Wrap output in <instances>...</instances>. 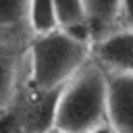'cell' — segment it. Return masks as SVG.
Instances as JSON below:
<instances>
[{"label": "cell", "instance_id": "7a4b0ae2", "mask_svg": "<svg viewBox=\"0 0 133 133\" xmlns=\"http://www.w3.org/2000/svg\"><path fill=\"white\" fill-rule=\"evenodd\" d=\"M106 123V71L91 58L60 87L54 127L87 133Z\"/></svg>", "mask_w": 133, "mask_h": 133}, {"label": "cell", "instance_id": "3957f363", "mask_svg": "<svg viewBox=\"0 0 133 133\" xmlns=\"http://www.w3.org/2000/svg\"><path fill=\"white\" fill-rule=\"evenodd\" d=\"M58 98H60V87H37L29 83L21 100H17V104L10 106L15 108L21 123L31 133H44L54 127Z\"/></svg>", "mask_w": 133, "mask_h": 133}, {"label": "cell", "instance_id": "8fae6325", "mask_svg": "<svg viewBox=\"0 0 133 133\" xmlns=\"http://www.w3.org/2000/svg\"><path fill=\"white\" fill-rule=\"evenodd\" d=\"M0 133H31L19 118L12 106L0 110Z\"/></svg>", "mask_w": 133, "mask_h": 133}, {"label": "cell", "instance_id": "6da1fadb", "mask_svg": "<svg viewBox=\"0 0 133 133\" xmlns=\"http://www.w3.org/2000/svg\"><path fill=\"white\" fill-rule=\"evenodd\" d=\"M91 44L66 29L33 35L29 44V79L37 87H62L87 60Z\"/></svg>", "mask_w": 133, "mask_h": 133}, {"label": "cell", "instance_id": "9c48e42d", "mask_svg": "<svg viewBox=\"0 0 133 133\" xmlns=\"http://www.w3.org/2000/svg\"><path fill=\"white\" fill-rule=\"evenodd\" d=\"M27 23H29V31L33 35L58 29L54 0H29V4H27Z\"/></svg>", "mask_w": 133, "mask_h": 133}, {"label": "cell", "instance_id": "ba28073f", "mask_svg": "<svg viewBox=\"0 0 133 133\" xmlns=\"http://www.w3.org/2000/svg\"><path fill=\"white\" fill-rule=\"evenodd\" d=\"M54 8H56V19L60 29H66L91 44V37L85 25L83 0H54Z\"/></svg>", "mask_w": 133, "mask_h": 133}, {"label": "cell", "instance_id": "5b68a950", "mask_svg": "<svg viewBox=\"0 0 133 133\" xmlns=\"http://www.w3.org/2000/svg\"><path fill=\"white\" fill-rule=\"evenodd\" d=\"M106 123L116 133H133V75L106 73Z\"/></svg>", "mask_w": 133, "mask_h": 133}, {"label": "cell", "instance_id": "5bb4252c", "mask_svg": "<svg viewBox=\"0 0 133 133\" xmlns=\"http://www.w3.org/2000/svg\"><path fill=\"white\" fill-rule=\"evenodd\" d=\"M44 133H66V131H62V129H56V127H52V129H48V131H44Z\"/></svg>", "mask_w": 133, "mask_h": 133}, {"label": "cell", "instance_id": "8992f818", "mask_svg": "<svg viewBox=\"0 0 133 133\" xmlns=\"http://www.w3.org/2000/svg\"><path fill=\"white\" fill-rule=\"evenodd\" d=\"M83 10L91 42L121 23V0H83Z\"/></svg>", "mask_w": 133, "mask_h": 133}, {"label": "cell", "instance_id": "277c9868", "mask_svg": "<svg viewBox=\"0 0 133 133\" xmlns=\"http://www.w3.org/2000/svg\"><path fill=\"white\" fill-rule=\"evenodd\" d=\"M91 60L106 73L133 75V29L116 27L91 42Z\"/></svg>", "mask_w": 133, "mask_h": 133}, {"label": "cell", "instance_id": "30bf717a", "mask_svg": "<svg viewBox=\"0 0 133 133\" xmlns=\"http://www.w3.org/2000/svg\"><path fill=\"white\" fill-rule=\"evenodd\" d=\"M27 4L29 0H0V31H19L21 27L29 29Z\"/></svg>", "mask_w": 133, "mask_h": 133}, {"label": "cell", "instance_id": "4fadbf2b", "mask_svg": "<svg viewBox=\"0 0 133 133\" xmlns=\"http://www.w3.org/2000/svg\"><path fill=\"white\" fill-rule=\"evenodd\" d=\"M87 133H116L108 123H102V125H98V127H94L91 131H87Z\"/></svg>", "mask_w": 133, "mask_h": 133}, {"label": "cell", "instance_id": "52a82bcc", "mask_svg": "<svg viewBox=\"0 0 133 133\" xmlns=\"http://www.w3.org/2000/svg\"><path fill=\"white\" fill-rule=\"evenodd\" d=\"M19 75V52L8 39H0V110L8 108L15 100Z\"/></svg>", "mask_w": 133, "mask_h": 133}, {"label": "cell", "instance_id": "7c38bea8", "mask_svg": "<svg viewBox=\"0 0 133 133\" xmlns=\"http://www.w3.org/2000/svg\"><path fill=\"white\" fill-rule=\"evenodd\" d=\"M121 23L133 29V0H121Z\"/></svg>", "mask_w": 133, "mask_h": 133}]
</instances>
